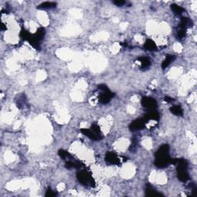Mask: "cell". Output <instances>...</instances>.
<instances>
[{
    "instance_id": "20",
    "label": "cell",
    "mask_w": 197,
    "mask_h": 197,
    "mask_svg": "<svg viewBox=\"0 0 197 197\" xmlns=\"http://www.w3.org/2000/svg\"><path fill=\"white\" fill-rule=\"evenodd\" d=\"M177 38L179 39H182L186 36V30L183 29H180V30H178L177 32Z\"/></svg>"
},
{
    "instance_id": "11",
    "label": "cell",
    "mask_w": 197,
    "mask_h": 197,
    "mask_svg": "<svg viewBox=\"0 0 197 197\" xmlns=\"http://www.w3.org/2000/svg\"><path fill=\"white\" fill-rule=\"evenodd\" d=\"M144 48L148 51H155L157 49L156 44L152 39H147L144 43Z\"/></svg>"
},
{
    "instance_id": "12",
    "label": "cell",
    "mask_w": 197,
    "mask_h": 197,
    "mask_svg": "<svg viewBox=\"0 0 197 197\" xmlns=\"http://www.w3.org/2000/svg\"><path fill=\"white\" fill-rule=\"evenodd\" d=\"M145 195L149 196H157V195H161L162 194L157 192L150 184H147L145 187Z\"/></svg>"
},
{
    "instance_id": "7",
    "label": "cell",
    "mask_w": 197,
    "mask_h": 197,
    "mask_svg": "<svg viewBox=\"0 0 197 197\" xmlns=\"http://www.w3.org/2000/svg\"><path fill=\"white\" fill-rule=\"evenodd\" d=\"M105 160L107 163L110 165H119L120 160L116 153L112 152H108L105 156Z\"/></svg>"
},
{
    "instance_id": "23",
    "label": "cell",
    "mask_w": 197,
    "mask_h": 197,
    "mask_svg": "<svg viewBox=\"0 0 197 197\" xmlns=\"http://www.w3.org/2000/svg\"><path fill=\"white\" fill-rule=\"evenodd\" d=\"M113 3L116 6H124L126 4V1H122H122H119V0H118V1H114Z\"/></svg>"
},
{
    "instance_id": "4",
    "label": "cell",
    "mask_w": 197,
    "mask_h": 197,
    "mask_svg": "<svg viewBox=\"0 0 197 197\" xmlns=\"http://www.w3.org/2000/svg\"><path fill=\"white\" fill-rule=\"evenodd\" d=\"M98 89L101 92L98 95V102L100 103L107 104L110 102L111 98L115 96V94L112 92L106 85H99L98 86Z\"/></svg>"
},
{
    "instance_id": "2",
    "label": "cell",
    "mask_w": 197,
    "mask_h": 197,
    "mask_svg": "<svg viewBox=\"0 0 197 197\" xmlns=\"http://www.w3.org/2000/svg\"><path fill=\"white\" fill-rule=\"evenodd\" d=\"M172 164L176 165V172L178 179L183 183H186L189 180V175L188 172V163L184 159L172 160Z\"/></svg>"
},
{
    "instance_id": "8",
    "label": "cell",
    "mask_w": 197,
    "mask_h": 197,
    "mask_svg": "<svg viewBox=\"0 0 197 197\" xmlns=\"http://www.w3.org/2000/svg\"><path fill=\"white\" fill-rule=\"evenodd\" d=\"M80 132L83 133V135H85L86 136L89 137V139H92V140H100L102 139V136H98L96 133H94L91 129H81Z\"/></svg>"
},
{
    "instance_id": "1",
    "label": "cell",
    "mask_w": 197,
    "mask_h": 197,
    "mask_svg": "<svg viewBox=\"0 0 197 197\" xmlns=\"http://www.w3.org/2000/svg\"><path fill=\"white\" fill-rule=\"evenodd\" d=\"M155 165L158 168L167 167L172 164V159L169 156V146L167 144L161 145L156 153Z\"/></svg>"
},
{
    "instance_id": "16",
    "label": "cell",
    "mask_w": 197,
    "mask_h": 197,
    "mask_svg": "<svg viewBox=\"0 0 197 197\" xmlns=\"http://www.w3.org/2000/svg\"><path fill=\"white\" fill-rule=\"evenodd\" d=\"M175 59H176V56L173 55H167L166 56V59L163 60V63H162V68H163V69H166V68L167 67V66H169L171 63H172V62H173L174 60H175Z\"/></svg>"
},
{
    "instance_id": "21",
    "label": "cell",
    "mask_w": 197,
    "mask_h": 197,
    "mask_svg": "<svg viewBox=\"0 0 197 197\" xmlns=\"http://www.w3.org/2000/svg\"><path fill=\"white\" fill-rule=\"evenodd\" d=\"M137 143H138V140L137 139H133V140H132V143H131V145H130L129 147V149L131 151H134L135 149H136V146H137Z\"/></svg>"
},
{
    "instance_id": "19",
    "label": "cell",
    "mask_w": 197,
    "mask_h": 197,
    "mask_svg": "<svg viewBox=\"0 0 197 197\" xmlns=\"http://www.w3.org/2000/svg\"><path fill=\"white\" fill-rule=\"evenodd\" d=\"M30 36H31V34H30L29 32H27L25 29H22V31H21L20 33V37L22 38V39L28 41V39H29Z\"/></svg>"
},
{
    "instance_id": "10",
    "label": "cell",
    "mask_w": 197,
    "mask_h": 197,
    "mask_svg": "<svg viewBox=\"0 0 197 197\" xmlns=\"http://www.w3.org/2000/svg\"><path fill=\"white\" fill-rule=\"evenodd\" d=\"M193 25V22L188 17H183L181 19V21H180V23L179 25L180 29H183L186 30V29L189 28V27H192Z\"/></svg>"
},
{
    "instance_id": "5",
    "label": "cell",
    "mask_w": 197,
    "mask_h": 197,
    "mask_svg": "<svg viewBox=\"0 0 197 197\" xmlns=\"http://www.w3.org/2000/svg\"><path fill=\"white\" fill-rule=\"evenodd\" d=\"M141 104L144 108L149 110V111L155 110L157 108V102L156 101V99H154L153 98H151V97L145 96L142 98Z\"/></svg>"
},
{
    "instance_id": "24",
    "label": "cell",
    "mask_w": 197,
    "mask_h": 197,
    "mask_svg": "<svg viewBox=\"0 0 197 197\" xmlns=\"http://www.w3.org/2000/svg\"><path fill=\"white\" fill-rule=\"evenodd\" d=\"M165 101H166V102H173L174 101V99H173V98H171V97H169V96H166L165 97Z\"/></svg>"
},
{
    "instance_id": "18",
    "label": "cell",
    "mask_w": 197,
    "mask_h": 197,
    "mask_svg": "<svg viewBox=\"0 0 197 197\" xmlns=\"http://www.w3.org/2000/svg\"><path fill=\"white\" fill-rule=\"evenodd\" d=\"M171 10H172V12H173L176 15H178V16L179 15H181L182 13L185 11V10L183 7L180 6L176 5V4H172V5H171Z\"/></svg>"
},
{
    "instance_id": "3",
    "label": "cell",
    "mask_w": 197,
    "mask_h": 197,
    "mask_svg": "<svg viewBox=\"0 0 197 197\" xmlns=\"http://www.w3.org/2000/svg\"><path fill=\"white\" fill-rule=\"evenodd\" d=\"M76 176L79 182L84 186H91V187L95 186V180H94L91 172L88 171L87 169H83V170L79 171L76 174Z\"/></svg>"
},
{
    "instance_id": "13",
    "label": "cell",
    "mask_w": 197,
    "mask_h": 197,
    "mask_svg": "<svg viewBox=\"0 0 197 197\" xmlns=\"http://www.w3.org/2000/svg\"><path fill=\"white\" fill-rule=\"evenodd\" d=\"M139 62H140L141 64V68L142 69H147V68H149L151 65V60H149L148 57H139L138 59Z\"/></svg>"
},
{
    "instance_id": "15",
    "label": "cell",
    "mask_w": 197,
    "mask_h": 197,
    "mask_svg": "<svg viewBox=\"0 0 197 197\" xmlns=\"http://www.w3.org/2000/svg\"><path fill=\"white\" fill-rule=\"evenodd\" d=\"M58 155L60 156V157L63 160H66V161H68V160H70L72 159H73L72 156L69 153H68L67 151L63 150V149H60L58 152Z\"/></svg>"
},
{
    "instance_id": "22",
    "label": "cell",
    "mask_w": 197,
    "mask_h": 197,
    "mask_svg": "<svg viewBox=\"0 0 197 197\" xmlns=\"http://www.w3.org/2000/svg\"><path fill=\"white\" fill-rule=\"evenodd\" d=\"M56 195V192H55L54 191H52L50 188H48L46 191V193H45V196L47 197H52Z\"/></svg>"
},
{
    "instance_id": "17",
    "label": "cell",
    "mask_w": 197,
    "mask_h": 197,
    "mask_svg": "<svg viewBox=\"0 0 197 197\" xmlns=\"http://www.w3.org/2000/svg\"><path fill=\"white\" fill-rule=\"evenodd\" d=\"M170 112L175 116H182L183 115V110L180 106H173L170 108Z\"/></svg>"
},
{
    "instance_id": "6",
    "label": "cell",
    "mask_w": 197,
    "mask_h": 197,
    "mask_svg": "<svg viewBox=\"0 0 197 197\" xmlns=\"http://www.w3.org/2000/svg\"><path fill=\"white\" fill-rule=\"evenodd\" d=\"M145 123H146V122L144 121L143 119H136V120L133 121V122H131V124H130L129 126V129L130 131L132 132L142 130L145 127Z\"/></svg>"
},
{
    "instance_id": "14",
    "label": "cell",
    "mask_w": 197,
    "mask_h": 197,
    "mask_svg": "<svg viewBox=\"0 0 197 197\" xmlns=\"http://www.w3.org/2000/svg\"><path fill=\"white\" fill-rule=\"evenodd\" d=\"M56 2H45L43 3L40 4L37 8L40 9V10H50V9H53L55 7H56Z\"/></svg>"
},
{
    "instance_id": "9",
    "label": "cell",
    "mask_w": 197,
    "mask_h": 197,
    "mask_svg": "<svg viewBox=\"0 0 197 197\" xmlns=\"http://www.w3.org/2000/svg\"><path fill=\"white\" fill-rule=\"evenodd\" d=\"M159 119H160L159 113H157V112H156L155 110H153V111L149 112V113H146L143 117L144 121H145V122H147L148 121H150V120L157 121L159 120Z\"/></svg>"
}]
</instances>
